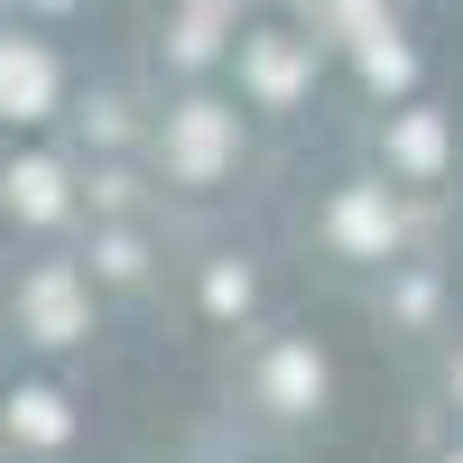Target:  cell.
Wrapping results in <instances>:
<instances>
[{"label": "cell", "instance_id": "1", "mask_svg": "<svg viewBox=\"0 0 463 463\" xmlns=\"http://www.w3.org/2000/svg\"><path fill=\"white\" fill-rule=\"evenodd\" d=\"M10 427H28V436H65V417H56L47 390H19V399H10Z\"/></svg>", "mask_w": 463, "mask_h": 463}, {"label": "cell", "instance_id": "2", "mask_svg": "<svg viewBox=\"0 0 463 463\" xmlns=\"http://www.w3.org/2000/svg\"><path fill=\"white\" fill-rule=\"evenodd\" d=\"M37 316H47V343H65V325H74V297H65V279H37Z\"/></svg>", "mask_w": 463, "mask_h": 463}]
</instances>
